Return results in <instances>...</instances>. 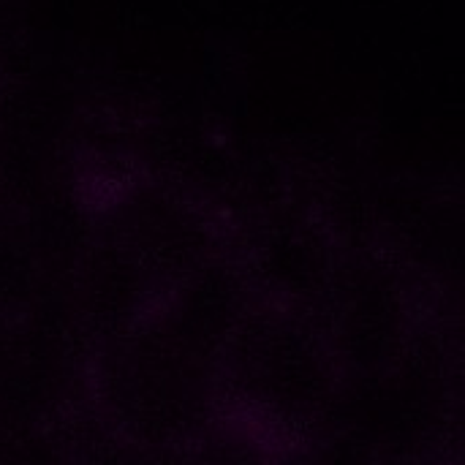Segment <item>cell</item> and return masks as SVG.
I'll list each match as a JSON object with an SVG mask.
<instances>
[{
    "instance_id": "cell-1",
    "label": "cell",
    "mask_w": 465,
    "mask_h": 465,
    "mask_svg": "<svg viewBox=\"0 0 465 465\" xmlns=\"http://www.w3.org/2000/svg\"><path fill=\"white\" fill-rule=\"evenodd\" d=\"M87 406L106 428L180 452L221 417L223 398L218 368L185 349L150 313L93 351Z\"/></svg>"
},
{
    "instance_id": "cell-2",
    "label": "cell",
    "mask_w": 465,
    "mask_h": 465,
    "mask_svg": "<svg viewBox=\"0 0 465 465\" xmlns=\"http://www.w3.org/2000/svg\"><path fill=\"white\" fill-rule=\"evenodd\" d=\"M343 379L311 316L259 297L218 362L223 403L262 433L297 441L330 428Z\"/></svg>"
},
{
    "instance_id": "cell-3",
    "label": "cell",
    "mask_w": 465,
    "mask_h": 465,
    "mask_svg": "<svg viewBox=\"0 0 465 465\" xmlns=\"http://www.w3.org/2000/svg\"><path fill=\"white\" fill-rule=\"evenodd\" d=\"M330 428L398 465H430L458 428L447 338L425 322L403 357L376 373L346 376Z\"/></svg>"
},
{
    "instance_id": "cell-4",
    "label": "cell",
    "mask_w": 465,
    "mask_h": 465,
    "mask_svg": "<svg viewBox=\"0 0 465 465\" xmlns=\"http://www.w3.org/2000/svg\"><path fill=\"white\" fill-rule=\"evenodd\" d=\"M90 360L49 283L27 313L0 322V422L65 428L87 406Z\"/></svg>"
},
{
    "instance_id": "cell-5",
    "label": "cell",
    "mask_w": 465,
    "mask_h": 465,
    "mask_svg": "<svg viewBox=\"0 0 465 465\" xmlns=\"http://www.w3.org/2000/svg\"><path fill=\"white\" fill-rule=\"evenodd\" d=\"M311 319L343 376L395 365L422 324L414 283L379 259L338 262Z\"/></svg>"
},
{
    "instance_id": "cell-6",
    "label": "cell",
    "mask_w": 465,
    "mask_h": 465,
    "mask_svg": "<svg viewBox=\"0 0 465 465\" xmlns=\"http://www.w3.org/2000/svg\"><path fill=\"white\" fill-rule=\"evenodd\" d=\"M52 286L93 351L150 319L163 297L114 242L87 248Z\"/></svg>"
},
{
    "instance_id": "cell-7",
    "label": "cell",
    "mask_w": 465,
    "mask_h": 465,
    "mask_svg": "<svg viewBox=\"0 0 465 465\" xmlns=\"http://www.w3.org/2000/svg\"><path fill=\"white\" fill-rule=\"evenodd\" d=\"M253 300L256 294L245 272L215 259L172 286L153 311V319L185 349L218 368Z\"/></svg>"
},
{
    "instance_id": "cell-8",
    "label": "cell",
    "mask_w": 465,
    "mask_h": 465,
    "mask_svg": "<svg viewBox=\"0 0 465 465\" xmlns=\"http://www.w3.org/2000/svg\"><path fill=\"white\" fill-rule=\"evenodd\" d=\"M278 458L267 433L245 420L218 417L177 452V465H278Z\"/></svg>"
},
{
    "instance_id": "cell-9",
    "label": "cell",
    "mask_w": 465,
    "mask_h": 465,
    "mask_svg": "<svg viewBox=\"0 0 465 465\" xmlns=\"http://www.w3.org/2000/svg\"><path fill=\"white\" fill-rule=\"evenodd\" d=\"M71 465H177V452L139 444L106 428L93 411L68 422Z\"/></svg>"
},
{
    "instance_id": "cell-10",
    "label": "cell",
    "mask_w": 465,
    "mask_h": 465,
    "mask_svg": "<svg viewBox=\"0 0 465 465\" xmlns=\"http://www.w3.org/2000/svg\"><path fill=\"white\" fill-rule=\"evenodd\" d=\"M52 283L35 251L0 237V322L22 316Z\"/></svg>"
},
{
    "instance_id": "cell-11",
    "label": "cell",
    "mask_w": 465,
    "mask_h": 465,
    "mask_svg": "<svg viewBox=\"0 0 465 465\" xmlns=\"http://www.w3.org/2000/svg\"><path fill=\"white\" fill-rule=\"evenodd\" d=\"M0 465H71L68 425L0 422Z\"/></svg>"
},
{
    "instance_id": "cell-12",
    "label": "cell",
    "mask_w": 465,
    "mask_h": 465,
    "mask_svg": "<svg viewBox=\"0 0 465 465\" xmlns=\"http://www.w3.org/2000/svg\"><path fill=\"white\" fill-rule=\"evenodd\" d=\"M278 465H398L384 460L373 450L357 444L354 439L327 428L308 439H300L286 455L278 458Z\"/></svg>"
}]
</instances>
